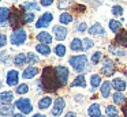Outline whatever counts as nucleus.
I'll list each match as a JSON object with an SVG mask.
<instances>
[{"label":"nucleus","instance_id":"79ce46f5","mask_svg":"<svg viewBox=\"0 0 127 117\" xmlns=\"http://www.w3.org/2000/svg\"><path fill=\"white\" fill-rule=\"evenodd\" d=\"M40 4L42 7H51L53 4V0H40Z\"/></svg>","mask_w":127,"mask_h":117},{"label":"nucleus","instance_id":"5701e85b","mask_svg":"<svg viewBox=\"0 0 127 117\" xmlns=\"http://www.w3.org/2000/svg\"><path fill=\"white\" fill-rule=\"evenodd\" d=\"M21 8H22L23 11H40V5L37 4V3H34L33 0H30V1H26V3H23L22 5H21Z\"/></svg>","mask_w":127,"mask_h":117},{"label":"nucleus","instance_id":"ddd939ff","mask_svg":"<svg viewBox=\"0 0 127 117\" xmlns=\"http://www.w3.org/2000/svg\"><path fill=\"white\" fill-rule=\"evenodd\" d=\"M115 41L118 45H120L122 48H127V31L122 29L119 33H116Z\"/></svg>","mask_w":127,"mask_h":117},{"label":"nucleus","instance_id":"6e6552de","mask_svg":"<svg viewBox=\"0 0 127 117\" xmlns=\"http://www.w3.org/2000/svg\"><path fill=\"white\" fill-rule=\"evenodd\" d=\"M52 33L53 35H55V40L58 41H64L67 38V34H68V31H67V29L64 26H62V24H58V26H53L52 27Z\"/></svg>","mask_w":127,"mask_h":117},{"label":"nucleus","instance_id":"412c9836","mask_svg":"<svg viewBox=\"0 0 127 117\" xmlns=\"http://www.w3.org/2000/svg\"><path fill=\"white\" fill-rule=\"evenodd\" d=\"M88 114L90 117H101V110H100L98 103H92L88 109Z\"/></svg>","mask_w":127,"mask_h":117},{"label":"nucleus","instance_id":"ea45409f","mask_svg":"<svg viewBox=\"0 0 127 117\" xmlns=\"http://www.w3.org/2000/svg\"><path fill=\"white\" fill-rule=\"evenodd\" d=\"M72 5V3L70 0H59V8H70Z\"/></svg>","mask_w":127,"mask_h":117},{"label":"nucleus","instance_id":"2f4dec72","mask_svg":"<svg viewBox=\"0 0 127 117\" xmlns=\"http://www.w3.org/2000/svg\"><path fill=\"white\" fill-rule=\"evenodd\" d=\"M0 98H1V103H8L14 99V94L11 91H3L1 95H0Z\"/></svg>","mask_w":127,"mask_h":117},{"label":"nucleus","instance_id":"1a4fd4ad","mask_svg":"<svg viewBox=\"0 0 127 117\" xmlns=\"http://www.w3.org/2000/svg\"><path fill=\"white\" fill-rule=\"evenodd\" d=\"M64 108H66V101L63 99L62 97H58L55 99V102H53V108H52V116L58 117L62 114V112L64 110Z\"/></svg>","mask_w":127,"mask_h":117},{"label":"nucleus","instance_id":"09e8293b","mask_svg":"<svg viewBox=\"0 0 127 117\" xmlns=\"http://www.w3.org/2000/svg\"><path fill=\"white\" fill-rule=\"evenodd\" d=\"M112 117H119V116H118V114H115V116H112Z\"/></svg>","mask_w":127,"mask_h":117},{"label":"nucleus","instance_id":"4be33fe9","mask_svg":"<svg viewBox=\"0 0 127 117\" xmlns=\"http://www.w3.org/2000/svg\"><path fill=\"white\" fill-rule=\"evenodd\" d=\"M14 108H17L14 105H10L8 103H1V116H12L14 114Z\"/></svg>","mask_w":127,"mask_h":117},{"label":"nucleus","instance_id":"e433bc0d","mask_svg":"<svg viewBox=\"0 0 127 117\" xmlns=\"http://www.w3.org/2000/svg\"><path fill=\"white\" fill-rule=\"evenodd\" d=\"M115 114H118V109H116V106L108 105L107 108H105V116L112 117V116H115Z\"/></svg>","mask_w":127,"mask_h":117},{"label":"nucleus","instance_id":"aec40b11","mask_svg":"<svg viewBox=\"0 0 127 117\" xmlns=\"http://www.w3.org/2000/svg\"><path fill=\"white\" fill-rule=\"evenodd\" d=\"M36 50L37 53L42 54V56H48V54H51V48L48 44H42V42H38L36 45Z\"/></svg>","mask_w":127,"mask_h":117},{"label":"nucleus","instance_id":"2eb2a0df","mask_svg":"<svg viewBox=\"0 0 127 117\" xmlns=\"http://www.w3.org/2000/svg\"><path fill=\"white\" fill-rule=\"evenodd\" d=\"M36 40L38 41V42L48 44V45H49V44L53 41V38H52V35H51L48 31H40L38 34L36 35Z\"/></svg>","mask_w":127,"mask_h":117},{"label":"nucleus","instance_id":"de8ad7c7","mask_svg":"<svg viewBox=\"0 0 127 117\" xmlns=\"http://www.w3.org/2000/svg\"><path fill=\"white\" fill-rule=\"evenodd\" d=\"M32 117H47V116H44V114H34V116H32Z\"/></svg>","mask_w":127,"mask_h":117},{"label":"nucleus","instance_id":"423d86ee","mask_svg":"<svg viewBox=\"0 0 127 117\" xmlns=\"http://www.w3.org/2000/svg\"><path fill=\"white\" fill-rule=\"evenodd\" d=\"M102 75L105 76H112L115 73V63L109 59V57H104L102 59V68H101Z\"/></svg>","mask_w":127,"mask_h":117},{"label":"nucleus","instance_id":"dca6fc26","mask_svg":"<svg viewBox=\"0 0 127 117\" xmlns=\"http://www.w3.org/2000/svg\"><path fill=\"white\" fill-rule=\"evenodd\" d=\"M112 82H107L105 80L104 83H101L100 86V91H101V97L102 98H108L111 95V89H112Z\"/></svg>","mask_w":127,"mask_h":117},{"label":"nucleus","instance_id":"72a5a7b5","mask_svg":"<svg viewBox=\"0 0 127 117\" xmlns=\"http://www.w3.org/2000/svg\"><path fill=\"white\" fill-rule=\"evenodd\" d=\"M38 61H40L38 56H37L36 53H33V52H29V53H28V64L29 65H33V64H37Z\"/></svg>","mask_w":127,"mask_h":117},{"label":"nucleus","instance_id":"473e14b6","mask_svg":"<svg viewBox=\"0 0 127 117\" xmlns=\"http://www.w3.org/2000/svg\"><path fill=\"white\" fill-rule=\"evenodd\" d=\"M108 49H109V52L112 54H115V56H124L126 54V50H123V49H120V48H116V46H113V45H109L108 46Z\"/></svg>","mask_w":127,"mask_h":117},{"label":"nucleus","instance_id":"f8f14e48","mask_svg":"<svg viewBox=\"0 0 127 117\" xmlns=\"http://www.w3.org/2000/svg\"><path fill=\"white\" fill-rule=\"evenodd\" d=\"M89 34L90 35H104L105 34V29L101 26V23H98V22H96V23H93L90 27L88 29Z\"/></svg>","mask_w":127,"mask_h":117},{"label":"nucleus","instance_id":"a18cd8bd","mask_svg":"<svg viewBox=\"0 0 127 117\" xmlns=\"http://www.w3.org/2000/svg\"><path fill=\"white\" fill-rule=\"evenodd\" d=\"M11 117H25V113H14Z\"/></svg>","mask_w":127,"mask_h":117},{"label":"nucleus","instance_id":"b1692460","mask_svg":"<svg viewBox=\"0 0 127 117\" xmlns=\"http://www.w3.org/2000/svg\"><path fill=\"white\" fill-rule=\"evenodd\" d=\"M26 63H28V54H25V53H18L17 56H15L14 64L17 65V67H22L23 64H26Z\"/></svg>","mask_w":127,"mask_h":117},{"label":"nucleus","instance_id":"393cba45","mask_svg":"<svg viewBox=\"0 0 127 117\" xmlns=\"http://www.w3.org/2000/svg\"><path fill=\"white\" fill-rule=\"evenodd\" d=\"M71 87H86V79L85 75H78L77 78L72 80Z\"/></svg>","mask_w":127,"mask_h":117},{"label":"nucleus","instance_id":"9b49d317","mask_svg":"<svg viewBox=\"0 0 127 117\" xmlns=\"http://www.w3.org/2000/svg\"><path fill=\"white\" fill-rule=\"evenodd\" d=\"M38 73H40L38 68L34 67V65H29L28 68H25V70H23L22 76H23V79H33L34 76H37Z\"/></svg>","mask_w":127,"mask_h":117},{"label":"nucleus","instance_id":"7c9ffc66","mask_svg":"<svg viewBox=\"0 0 127 117\" xmlns=\"http://www.w3.org/2000/svg\"><path fill=\"white\" fill-rule=\"evenodd\" d=\"M53 52H55V54L58 57H64L66 56V46L63 45V44H58V45L55 46V49H53Z\"/></svg>","mask_w":127,"mask_h":117},{"label":"nucleus","instance_id":"39448f33","mask_svg":"<svg viewBox=\"0 0 127 117\" xmlns=\"http://www.w3.org/2000/svg\"><path fill=\"white\" fill-rule=\"evenodd\" d=\"M53 21V14L52 12H44L36 22V29H47Z\"/></svg>","mask_w":127,"mask_h":117},{"label":"nucleus","instance_id":"a19ab883","mask_svg":"<svg viewBox=\"0 0 127 117\" xmlns=\"http://www.w3.org/2000/svg\"><path fill=\"white\" fill-rule=\"evenodd\" d=\"M77 31H78V33H85V31H88V24H86L85 22H81V23L77 26Z\"/></svg>","mask_w":127,"mask_h":117},{"label":"nucleus","instance_id":"c9c22d12","mask_svg":"<svg viewBox=\"0 0 127 117\" xmlns=\"http://www.w3.org/2000/svg\"><path fill=\"white\" fill-rule=\"evenodd\" d=\"M102 54H101V52H98V50H97V52H94V53L93 54H92V64H93V65H97V64H98V63L100 61H102Z\"/></svg>","mask_w":127,"mask_h":117},{"label":"nucleus","instance_id":"4c0bfd02","mask_svg":"<svg viewBox=\"0 0 127 117\" xmlns=\"http://www.w3.org/2000/svg\"><path fill=\"white\" fill-rule=\"evenodd\" d=\"M82 42H83V50H89L90 48L94 46V41L92 38H83Z\"/></svg>","mask_w":127,"mask_h":117},{"label":"nucleus","instance_id":"f257e3e1","mask_svg":"<svg viewBox=\"0 0 127 117\" xmlns=\"http://www.w3.org/2000/svg\"><path fill=\"white\" fill-rule=\"evenodd\" d=\"M41 87L47 93H55L59 87H62V83L59 82V78L56 75V71L53 67H44L42 68Z\"/></svg>","mask_w":127,"mask_h":117},{"label":"nucleus","instance_id":"cd10ccee","mask_svg":"<svg viewBox=\"0 0 127 117\" xmlns=\"http://www.w3.org/2000/svg\"><path fill=\"white\" fill-rule=\"evenodd\" d=\"M108 26H109L111 31L119 33V31L122 30V22H120V21H116V19H111L109 23H108Z\"/></svg>","mask_w":127,"mask_h":117},{"label":"nucleus","instance_id":"58836bf2","mask_svg":"<svg viewBox=\"0 0 127 117\" xmlns=\"http://www.w3.org/2000/svg\"><path fill=\"white\" fill-rule=\"evenodd\" d=\"M111 12H112V15H115V16H120V15H123V7L119 5V4H116V5L112 7Z\"/></svg>","mask_w":127,"mask_h":117},{"label":"nucleus","instance_id":"f3484780","mask_svg":"<svg viewBox=\"0 0 127 117\" xmlns=\"http://www.w3.org/2000/svg\"><path fill=\"white\" fill-rule=\"evenodd\" d=\"M34 19H36V16H34V14L32 12V11H25V12H22V15H21L22 24H30L34 22Z\"/></svg>","mask_w":127,"mask_h":117},{"label":"nucleus","instance_id":"20e7f679","mask_svg":"<svg viewBox=\"0 0 127 117\" xmlns=\"http://www.w3.org/2000/svg\"><path fill=\"white\" fill-rule=\"evenodd\" d=\"M15 106L17 109H19L22 113L29 114L33 112V106H32V101L29 98H19V99L15 101Z\"/></svg>","mask_w":127,"mask_h":117},{"label":"nucleus","instance_id":"6ab92c4d","mask_svg":"<svg viewBox=\"0 0 127 117\" xmlns=\"http://www.w3.org/2000/svg\"><path fill=\"white\" fill-rule=\"evenodd\" d=\"M70 48L72 52H82L83 50V42L81 38H72V41L70 42Z\"/></svg>","mask_w":127,"mask_h":117},{"label":"nucleus","instance_id":"f704fd0d","mask_svg":"<svg viewBox=\"0 0 127 117\" xmlns=\"http://www.w3.org/2000/svg\"><path fill=\"white\" fill-rule=\"evenodd\" d=\"M17 93L19 95H23V94H28L29 93V84L28 83H21L17 86Z\"/></svg>","mask_w":127,"mask_h":117},{"label":"nucleus","instance_id":"a878e982","mask_svg":"<svg viewBox=\"0 0 127 117\" xmlns=\"http://www.w3.org/2000/svg\"><path fill=\"white\" fill-rule=\"evenodd\" d=\"M72 21H74V16H72L71 14H68V12H63V14H60V16H59V22H60V24L72 23Z\"/></svg>","mask_w":127,"mask_h":117},{"label":"nucleus","instance_id":"3c124183","mask_svg":"<svg viewBox=\"0 0 127 117\" xmlns=\"http://www.w3.org/2000/svg\"><path fill=\"white\" fill-rule=\"evenodd\" d=\"M33 1H34V0H33Z\"/></svg>","mask_w":127,"mask_h":117},{"label":"nucleus","instance_id":"0eeeda50","mask_svg":"<svg viewBox=\"0 0 127 117\" xmlns=\"http://www.w3.org/2000/svg\"><path fill=\"white\" fill-rule=\"evenodd\" d=\"M55 71H56V75H58L59 78V82L62 83V86H64V84H67V82H68V68L64 67V65H56L55 67Z\"/></svg>","mask_w":127,"mask_h":117},{"label":"nucleus","instance_id":"8fccbe9b","mask_svg":"<svg viewBox=\"0 0 127 117\" xmlns=\"http://www.w3.org/2000/svg\"><path fill=\"white\" fill-rule=\"evenodd\" d=\"M124 75H126V76H127V71H126V72H124Z\"/></svg>","mask_w":127,"mask_h":117},{"label":"nucleus","instance_id":"bb28decb","mask_svg":"<svg viewBox=\"0 0 127 117\" xmlns=\"http://www.w3.org/2000/svg\"><path fill=\"white\" fill-rule=\"evenodd\" d=\"M101 76L98 75V73H93V75L90 76V84H92V89L96 90L97 87L101 86Z\"/></svg>","mask_w":127,"mask_h":117},{"label":"nucleus","instance_id":"7ed1b4c3","mask_svg":"<svg viewBox=\"0 0 127 117\" xmlns=\"http://www.w3.org/2000/svg\"><path fill=\"white\" fill-rule=\"evenodd\" d=\"M26 40H28V33H26V30L22 29V27L15 29L14 31L11 33V35H10V42L14 46L23 45V44L26 42Z\"/></svg>","mask_w":127,"mask_h":117},{"label":"nucleus","instance_id":"9d476101","mask_svg":"<svg viewBox=\"0 0 127 117\" xmlns=\"http://www.w3.org/2000/svg\"><path fill=\"white\" fill-rule=\"evenodd\" d=\"M19 82V72L17 70H10L6 75V83L8 86H17Z\"/></svg>","mask_w":127,"mask_h":117},{"label":"nucleus","instance_id":"c03bdc74","mask_svg":"<svg viewBox=\"0 0 127 117\" xmlns=\"http://www.w3.org/2000/svg\"><path fill=\"white\" fill-rule=\"evenodd\" d=\"M122 110H123V113H124V116L127 117V101L123 103V108H122Z\"/></svg>","mask_w":127,"mask_h":117},{"label":"nucleus","instance_id":"37998d69","mask_svg":"<svg viewBox=\"0 0 127 117\" xmlns=\"http://www.w3.org/2000/svg\"><path fill=\"white\" fill-rule=\"evenodd\" d=\"M0 38H1L0 45H1V48H4V46H6V42H7V35L6 34H1V35H0Z\"/></svg>","mask_w":127,"mask_h":117},{"label":"nucleus","instance_id":"c756f323","mask_svg":"<svg viewBox=\"0 0 127 117\" xmlns=\"http://www.w3.org/2000/svg\"><path fill=\"white\" fill-rule=\"evenodd\" d=\"M51 103H52V98L51 97H44V98H41V99L38 101V108L44 110V109L49 108Z\"/></svg>","mask_w":127,"mask_h":117},{"label":"nucleus","instance_id":"4468645a","mask_svg":"<svg viewBox=\"0 0 127 117\" xmlns=\"http://www.w3.org/2000/svg\"><path fill=\"white\" fill-rule=\"evenodd\" d=\"M10 16H11V11H10L8 7L0 8V22H1V27L6 26V22L10 23Z\"/></svg>","mask_w":127,"mask_h":117},{"label":"nucleus","instance_id":"c85d7f7f","mask_svg":"<svg viewBox=\"0 0 127 117\" xmlns=\"http://www.w3.org/2000/svg\"><path fill=\"white\" fill-rule=\"evenodd\" d=\"M113 102L116 103V105H123L124 102L127 101V98H126V95L124 94H122V91H116L115 94H113Z\"/></svg>","mask_w":127,"mask_h":117},{"label":"nucleus","instance_id":"a211bd4d","mask_svg":"<svg viewBox=\"0 0 127 117\" xmlns=\"http://www.w3.org/2000/svg\"><path fill=\"white\" fill-rule=\"evenodd\" d=\"M127 82H124L123 79H120V78H115L112 80V86H113V89L116 90V91H124V90L127 89Z\"/></svg>","mask_w":127,"mask_h":117},{"label":"nucleus","instance_id":"49530a36","mask_svg":"<svg viewBox=\"0 0 127 117\" xmlns=\"http://www.w3.org/2000/svg\"><path fill=\"white\" fill-rule=\"evenodd\" d=\"M64 117H75V113H74V112H68Z\"/></svg>","mask_w":127,"mask_h":117},{"label":"nucleus","instance_id":"f03ea898","mask_svg":"<svg viewBox=\"0 0 127 117\" xmlns=\"http://www.w3.org/2000/svg\"><path fill=\"white\" fill-rule=\"evenodd\" d=\"M68 64L72 67L75 72H83L88 64V57L85 54H74L68 59Z\"/></svg>","mask_w":127,"mask_h":117}]
</instances>
